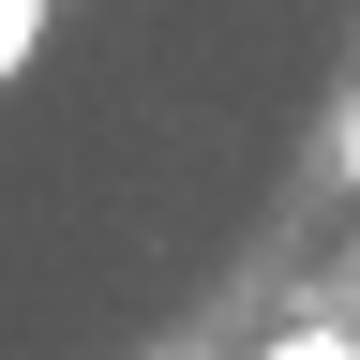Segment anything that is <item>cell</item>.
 I'll return each instance as SVG.
<instances>
[{
  "label": "cell",
  "instance_id": "cell-1",
  "mask_svg": "<svg viewBox=\"0 0 360 360\" xmlns=\"http://www.w3.org/2000/svg\"><path fill=\"white\" fill-rule=\"evenodd\" d=\"M45 15H60V0H0V90H15V75L45 60Z\"/></svg>",
  "mask_w": 360,
  "mask_h": 360
},
{
  "label": "cell",
  "instance_id": "cell-2",
  "mask_svg": "<svg viewBox=\"0 0 360 360\" xmlns=\"http://www.w3.org/2000/svg\"><path fill=\"white\" fill-rule=\"evenodd\" d=\"M255 360H360V330H345V315H300V330H270Z\"/></svg>",
  "mask_w": 360,
  "mask_h": 360
},
{
  "label": "cell",
  "instance_id": "cell-3",
  "mask_svg": "<svg viewBox=\"0 0 360 360\" xmlns=\"http://www.w3.org/2000/svg\"><path fill=\"white\" fill-rule=\"evenodd\" d=\"M330 180H345V195H360V90H345V105H330Z\"/></svg>",
  "mask_w": 360,
  "mask_h": 360
}]
</instances>
